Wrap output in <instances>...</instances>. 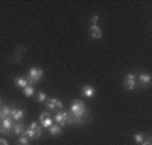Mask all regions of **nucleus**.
I'll list each match as a JSON object with an SVG mask.
<instances>
[{
	"mask_svg": "<svg viewBox=\"0 0 152 145\" xmlns=\"http://www.w3.org/2000/svg\"><path fill=\"white\" fill-rule=\"evenodd\" d=\"M49 130H50V134H51V136H59V134L62 133V126L58 125V124H53V125L49 128Z\"/></svg>",
	"mask_w": 152,
	"mask_h": 145,
	"instance_id": "nucleus-13",
	"label": "nucleus"
},
{
	"mask_svg": "<svg viewBox=\"0 0 152 145\" xmlns=\"http://www.w3.org/2000/svg\"><path fill=\"white\" fill-rule=\"evenodd\" d=\"M89 34L93 39H101V38H102V31H101V28L97 24H92V26H90Z\"/></svg>",
	"mask_w": 152,
	"mask_h": 145,
	"instance_id": "nucleus-10",
	"label": "nucleus"
},
{
	"mask_svg": "<svg viewBox=\"0 0 152 145\" xmlns=\"http://www.w3.org/2000/svg\"><path fill=\"white\" fill-rule=\"evenodd\" d=\"M124 86H125V89H128V90L136 89V86H137V78H136V75L133 74V73H131V74H128L125 77V79H124Z\"/></svg>",
	"mask_w": 152,
	"mask_h": 145,
	"instance_id": "nucleus-7",
	"label": "nucleus"
},
{
	"mask_svg": "<svg viewBox=\"0 0 152 145\" xmlns=\"http://www.w3.org/2000/svg\"><path fill=\"white\" fill-rule=\"evenodd\" d=\"M94 93H96L94 87H93V86H90V85H85L82 87V95L88 97V98L93 97V95H94Z\"/></svg>",
	"mask_w": 152,
	"mask_h": 145,
	"instance_id": "nucleus-12",
	"label": "nucleus"
},
{
	"mask_svg": "<svg viewBox=\"0 0 152 145\" xmlns=\"http://www.w3.org/2000/svg\"><path fill=\"white\" fill-rule=\"evenodd\" d=\"M14 82H15V85H16L18 87H20V89H24L27 85H28L27 79H26V78H23V77H16L14 79Z\"/></svg>",
	"mask_w": 152,
	"mask_h": 145,
	"instance_id": "nucleus-14",
	"label": "nucleus"
},
{
	"mask_svg": "<svg viewBox=\"0 0 152 145\" xmlns=\"http://www.w3.org/2000/svg\"><path fill=\"white\" fill-rule=\"evenodd\" d=\"M39 124L42 128H50V126L54 124V119H53L51 114L49 111H43L39 116Z\"/></svg>",
	"mask_w": 152,
	"mask_h": 145,
	"instance_id": "nucleus-6",
	"label": "nucleus"
},
{
	"mask_svg": "<svg viewBox=\"0 0 152 145\" xmlns=\"http://www.w3.org/2000/svg\"><path fill=\"white\" fill-rule=\"evenodd\" d=\"M7 117H11V108L10 106H3L1 110H0V118H7Z\"/></svg>",
	"mask_w": 152,
	"mask_h": 145,
	"instance_id": "nucleus-15",
	"label": "nucleus"
},
{
	"mask_svg": "<svg viewBox=\"0 0 152 145\" xmlns=\"http://www.w3.org/2000/svg\"><path fill=\"white\" fill-rule=\"evenodd\" d=\"M43 78V70L39 67H31L28 70V73H27V82H28V85H32L34 86L35 83H38L40 79Z\"/></svg>",
	"mask_w": 152,
	"mask_h": 145,
	"instance_id": "nucleus-2",
	"label": "nucleus"
},
{
	"mask_svg": "<svg viewBox=\"0 0 152 145\" xmlns=\"http://www.w3.org/2000/svg\"><path fill=\"white\" fill-rule=\"evenodd\" d=\"M12 118L11 117H7V118H3L1 119V126H0V132L4 134H8L12 129Z\"/></svg>",
	"mask_w": 152,
	"mask_h": 145,
	"instance_id": "nucleus-8",
	"label": "nucleus"
},
{
	"mask_svg": "<svg viewBox=\"0 0 152 145\" xmlns=\"http://www.w3.org/2000/svg\"><path fill=\"white\" fill-rule=\"evenodd\" d=\"M18 142H19L20 145H30V138H28V137H26V136L23 134L22 137H19Z\"/></svg>",
	"mask_w": 152,
	"mask_h": 145,
	"instance_id": "nucleus-20",
	"label": "nucleus"
},
{
	"mask_svg": "<svg viewBox=\"0 0 152 145\" xmlns=\"http://www.w3.org/2000/svg\"><path fill=\"white\" fill-rule=\"evenodd\" d=\"M24 116V111L22 109H18V108H11V118L14 121H20L23 118Z\"/></svg>",
	"mask_w": 152,
	"mask_h": 145,
	"instance_id": "nucleus-11",
	"label": "nucleus"
},
{
	"mask_svg": "<svg viewBox=\"0 0 152 145\" xmlns=\"http://www.w3.org/2000/svg\"><path fill=\"white\" fill-rule=\"evenodd\" d=\"M23 90V94L26 97H32L34 95V93H35V90H34V86L32 85H27L24 89H22Z\"/></svg>",
	"mask_w": 152,
	"mask_h": 145,
	"instance_id": "nucleus-16",
	"label": "nucleus"
},
{
	"mask_svg": "<svg viewBox=\"0 0 152 145\" xmlns=\"http://www.w3.org/2000/svg\"><path fill=\"white\" fill-rule=\"evenodd\" d=\"M55 122L58 124V125L63 126V125H70V124H73V116L72 113H67V111H58L57 114H55Z\"/></svg>",
	"mask_w": 152,
	"mask_h": 145,
	"instance_id": "nucleus-4",
	"label": "nucleus"
},
{
	"mask_svg": "<svg viewBox=\"0 0 152 145\" xmlns=\"http://www.w3.org/2000/svg\"><path fill=\"white\" fill-rule=\"evenodd\" d=\"M70 110H72V114L75 117H83L88 116V109H86V105L83 101L81 100H74L70 106Z\"/></svg>",
	"mask_w": 152,
	"mask_h": 145,
	"instance_id": "nucleus-1",
	"label": "nucleus"
},
{
	"mask_svg": "<svg viewBox=\"0 0 152 145\" xmlns=\"http://www.w3.org/2000/svg\"><path fill=\"white\" fill-rule=\"evenodd\" d=\"M133 138H135V141L137 142V144H141V142L145 140V136H144V133H136L135 136H133Z\"/></svg>",
	"mask_w": 152,
	"mask_h": 145,
	"instance_id": "nucleus-19",
	"label": "nucleus"
},
{
	"mask_svg": "<svg viewBox=\"0 0 152 145\" xmlns=\"http://www.w3.org/2000/svg\"><path fill=\"white\" fill-rule=\"evenodd\" d=\"M23 134L26 137H28L30 140H38L42 136V126L34 121V122L30 124V128L23 132Z\"/></svg>",
	"mask_w": 152,
	"mask_h": 145,
	"instance_id": "nucleus-3",
	"label": "nucleus"
},
{
	"mask_svg": "<svg viewBox=\"0 0 152 145\" xmlns=\"http://www.w3.org/2000/svg\"><path fill=\"white\" fill-rule=\"evenodd\" d=\"M46 100H47V95L43 93V91H39V93L37 94V101L39 103H45L46 102Z\"/></svg>",
	"mask_w": 152,
	"mask_h": 145,
	"instance_id": "nucleus-18",
	"label": "nucleus"
},
{
	"mask_svg": "<svg viewBox=\"0 0 152 145\" xmlns=\"http://www.w3.org/2000/svg\"><path fill=\"white\" fill-rule=\"evenodd\" d=\"M139 82H140V85L143 86V87H149V85H151V75L147 74V73H141V74H139L137 77Z\"/></svg>",
	"mask_w": 152,
	"mask_h": 145,
	"instance_id": "nucleus-9",
	"label": "nucleus"
},
{
	"mask_svg": "<svg viewBox=\"0 0 152 145\" xmlns=\"http://www.w3.org/2000/svg\"><path fill=\"white\" fill-rule=\"evenodd\" d=\"M141 145H152V140H151V137H147V138L144 140L143 142H141Z\"/></svg>",
	"mask_w": 152,
	"mask_h": 145,
	"instance_id": "nucleus-21",
	"label": "nucleus"
},
{
	"mask_svg": "<svg viewBox=\"0 0 152 145\" xmlns=\"http://www.w3.org/2000/svg\"><path fill=\"white\" fill-rule=\"evenodd\" d=\"M0 145H8V142L6 141V140H3V138H0Z\"/></svg>",
	"mask_w": 152,
	"mask_h": 145,
	"instance_id": "nucleus-23",
	"label": "nucleus"
},
{
	"mask_svg": "<svg viewBox=\"0 0 152 145\" xmlns=\"http://www.w3.org/2000/svg\"><path fill=\"white\" fill-rule=\"evenodd\" d=\"M12 129H14V134H23V132H24L23 126L20 125V124H14Z\"/></svg>",
	"mask_w": 152,
	"mask_h": 145,
	"instance_id": "nucleus-17",
	"label": "nucleus"
},
{
	"mask_svg": "<svg viewBox=\"0 0 152 145\" xmlns=\"http://www.w3.org/2000/svg\"><path fill=\"white\" fill-rule=\"evenodd\" d=\"M45 105H46V108L49 109V110H53V111H61L63 108V103L61 102L58 98H47L46 102H45Z\"/></svg>",
	"mask_w": 152,
	"mask_h": 145,
	"instance_id": "nucleus-5",
	"label": "nucleus"
},
{
	"mask_svg": "<svg viewBox=\"0 0 152 145\" xmlns=\"http://www.w3.org/2000/svg\"><path fill=\"white\" fill-rule=\"evenodd\" d=\"M92 22H93V24H97V23L100 22V16H98V15H94V16L92 17Z\"/></svg>",
	"mask_w": 152,
	"mask_h": 145,
	"instance_id": "nucleus-22",
	"label": "nucleus"
},
{
	"mask_svg": "<svg viewBox=\"0 0 152 145\" xmlns=\"http://www.w3.org/2000/svg\"><path fill=\"white\" fill-rule=\"evenodd\" d=\"M0 102H1V100H0Z\"/></svg>",
	"mask_w": 152,
	"mask_h": 145,
	"instance_id": "nucleus-24",
	"label": "nucleus"
}]
</instances>
